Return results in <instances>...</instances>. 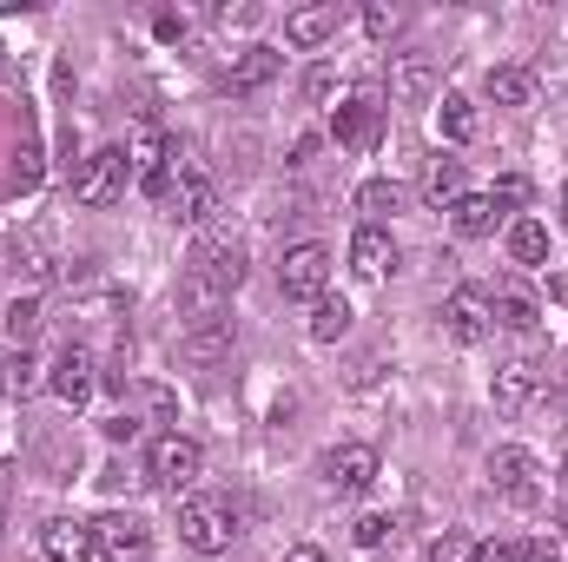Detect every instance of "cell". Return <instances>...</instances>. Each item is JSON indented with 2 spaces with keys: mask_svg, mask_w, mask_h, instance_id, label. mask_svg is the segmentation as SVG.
Masks as SVG:
<instances>
[{
  "mask_svg": "<svg viewBox=\"0 0 568 562\" xmlns=\"http://www.w3.org/2000/svg\"><path fill=\"white\" fill-rule=\"evenodd\" d=\"M245 284V245L232 232H205L179 272V311L199 324V318H225L232 291Z\"/></svg>",
  "mask_w": 568,
  "mask_h": 562,
  "instance_id": "1",
  "label": "cell"
},
{
  "mask_svg": "<svg viewBox=\"0 0 568 562\" xmlns=\"http://www.w3.org/2000/svg\"><path fill=\"white\" fill-rule=\"evenodd\" d=\"M239 536V510L225 496H185L179 503V543L199 550V556H225Z\"/></svg>",
  "mask_w": 568,
  "mask_h": 562,
  "instance_id": "2",
  "label": "cell"
},
{
  "mask_svg": "<svg viewBox=\"0 0 568 562\" xmlns=\"http://www.w3.org/2000/svg\"><path fill=\"white\" fill-rule=\"evenodd\" d=\"M126 185H133V159H126V145H100V152H87L80 165H73V199L80 205H120L126 199Z\"/></svg>",
  "mask_w": 568,
  "mask_h": 562,
  "instance_id": "3",
  "label": "cell"
},
{
  "mask_svg": "<svg viewBox=\"0 0 568 562\" xmlns=\"http://www.w3.org/2000/svg\"><path fill=\"white\" fill-rule=\"evenodd\" d=\"M483 470H489V483H496L503 503H516V510H536V503H542V463H536V450H523V443H496Z\"/></svg>",
  "mask_w": 568,
  "mask_h": 562,
  "instance_id": "4",
  "label": "cell"
},
{
  "mask_svg": "<svg viewBox=\"0 0 568 562\" xmlns=\"http://www.w3.org/2000/svg\"><path fill=\"white\" fill-rule=\"evenodd\" d=\"M199 470H205L199 436H185V430H159V436H152V450H145V476H152L159 490H192Z\"/></svg>",
  "mask_w": 568,
  "mask_h": 562,
  "instance_id": "5",
  "label": "cell"
},
{
  "mask_svg": "<svg viewBox=\"0 0 568 562\" xmlns=\"http://www.w3.org/2000/svg\"><path fill=\"white\" fill-rule=\"evenodd\" d=\"M384 120H390V100L364 87V93H351V100L331 107V140L351 145V152H371V145L384 140Z\"/></svg>",
  "mask_w": 568,
  "mask_h": 562,
  "instance_id": "6",
  "label": "cell"
},
{
  "mask_svg": "<svg viewBox=\"0 0 568 562\" xmlns=\"http://www.w3.org/2000/svg\"><path fill=\"white\" fill-rule=\"evenodd\" d=\"M126 159H133V185L152 192V199H165V185H172V159H179V145L165 140L152 120H140V133L126 145Z\"/></svg>",
  "mask_w": 568,
  "mask_h": 562,
  "instance_id": "7",
  "label": "cell"
},
{
  "mask_svg": "<svg viewBox=\"0 0 568 562\" xmlns=\"http://www.w3.org/2000/svg\"><path fill=\"white\" fill-rule=\"evenodd\" d=\"M443 331H449L456 344H483V338H496L489 291H483V284H456V291L443 298Z\"/></svg>",
  "mask_w": 568,
  "mask_h": 562,
  "instance_id": "8",
  "label": "cell"
},
{
  "mask_svg": "<svg viewBox=\"0 0 568 562\" xmlns=\"http://www.w3.org/2000/svg\"><path fill=\"white\" fill-rule=\"evenodd\" d=\"M278 291L297 298V304H317L331 291V252L324 245H291L278 259Z\"/></svg>",
  "mask_w": 568,
  "mask_h": 562,
  "instance_id": "9",
  "label": "cell"
},
{
  "mask_svg": "<svg viewBox=\"0 0 568 562\" xmlns=\"http://www.w3.org/2000/svg\"><path fill=\"white\" fill-rule=\"evenodd\" d=\"M93 543H100L106 562H145L152 556V523L133 516V510H106V516L93 523Z\"/></svg>",
  "mask_w": 568,
  "mask_h": 562,
  "instance_id": "10",
  "label": "cell"
},
{
  "mask_svg": "<svg viewBox=\"0 0 568 562\" xmlns=\"http://www.w3.org/2000/svg\"><path fill=\"white\" fill-rule=\"evenodd\" d=\"M317 470H324V483H331L337 496H357V490H371V476H377V450H371V443H331Z\"/></svg>",
  "mask_w": 568,
  "mask_h": 562,
  "instance_id": "11",
  "label": "cell"
},
{
  "mask_svg": "<svg viewBox=\"0 0 568 562\" xmlns=\"http://www.w3.org/2000/svg\"><path fill=\"white\" fill-rule=\"evenodd\" d=\"M172 219H185V225H205V212H212V179L199 172V165H185V159H172V185H165V199H159Z\"/></svg>",
  "mask_w": 568,
  "mask_h": 562,
  "instance_id": "12",
  "label": "cell"
},
{
  "mask_svg": "<svg viewBox=\"0 0 568 562\" xmlns=\"http://www.w3.org/2000/svg\"><path fill=\"white\" fill-rule=\"evenodd\" d=\"M351 272L357 279H390L397 272V239L384 232V225H357V239H351Z\"/></svg>",
  "mask_w": 568,
  "mask_h": 562,
  "instance_id": "13",
  "label": "cell"
},
{
  "mask_svg": "<svg viewBox=\"0 0 568 562\" xmlns=\"http://www.w3.org/2000/svg\"><path fill=\"white\" fill-rule=\"evenodd\" d=\"M40 550H47V562H93L100 556L93 523H80V516H53V523L40 530Z\"/></svg>",
  "mask_w": 568,
  "mask_h": 562,
  "instance_id": "14",
  "label": "cell"
},
{
  "mask_svg": "<svg viewBox=\"0 0 568 562\" xmlns=\"http://www.w3.org/2000/svg\"><path fill=\"white\" fill-rule=\"evenodd\" d=\"M93 384H100L93 351H87V344H67V351H60V364H53V398H60V404H87V398H93Z\"/></svg>",
  "mask_w": 568,
  "mask_h": 562,
  "instance_id": "15",
  "label": "cell"
},
{
  "mask_svg": "<svg viewBox=\"0 0 568 562\" xmlns=\"http://www.w3.org/2000/svg\"><path fill=\"white\" fill-rule=\"evenodd\" d=\"M489 311H496V324L503 331H536V318H542V304H536V291L516 279H503L489 291Z\"/></svg>",
  "mask_w": 568,
  "mask_h": 562,
  "instance_id": "16",
  "label": "cell"
},
{
  "mask_svg": "<svg viewBox=\"0 0 568 562\" xmlns=\"http://www.w3.org/2000/svg\"><path fill=\"white\" fill-rule=\"evenodd\" d=\"M337 0H317V7H297V13H284V40L291 47H324L331 33H337Z\"/></svg>",
  "mask_w": 568,
  "mask_h": 562,
  "instance_id": "17",
  "label": "cell"
},
{
  "mask_svg": "<svg viewBox=\"0 0 568 562\" xmlns=\"http://www.w3.org/2000/svg\"><path fill=\"white\" fill-rule=\"evenodd\" d=\"M489 398H496V411H523L529 398H536V364L529 358H509V364H496V378H489Z\"/></svg>",
  "mask_w": 568,
  "mask_h": 562,
  "instance_id": "18",
  "label": "cell"
},
{
  "mask_svg": "<svg viewBox=\"0 0 568 562\" xmlns=\"http://www.w3.org/2000/svg\"><path fill=\"white\" fill-rule=\"evenodd\" d=\"M232 338H239L232 318H199V324L185 331V358H192V364H219V358L232 351Z\"/></svg>",
  "mask_w": 568,
  "mask_h": 562,
  "instance_id": "19",
  "label": "cell"
},
{
  "mask_svg": "<svg viewBox=\"0 0 568 562\" xmlns=\"http://www.w3.org/2000/svg\"><path fill=\"white\" fill-rule=\"evenodd\" d=\"M272 73H278V47H245V53L232 60V73H225V87H232V93H258Z\"/></svg>",
  "mask_w": 568,
  "mask_h": 562,
  "instance_id": "20",
  "label": "cell"
},
{
  "mask_svg": "<svg viewBox=\"0 0 568 562\" xmlns=\"http://www.w3.org/2000/svg\"><path fill=\"white\" fill-rule=\"evenodd\" d=\"M483 93H489L496 107H536V73H529V67H489Z\"/></svg>",
  "mask_w": 568,
  "mask_h": 562,
  "instance_id": "21",
  "label": "cell"
},
{
  "mask_svg": "<svg viewBox=\"0 0 568 562\" xmlns=\"http://www.w3.org/2000/svg\"><path fill=\"white\" fill-rule=\"evenodd\" d=\"M476 127H483V120H476V100H463V93H443V100H436V133L449 145H469Z\"/></svg>",
  "mask_w": 568,
  "mask_h": 562,
  "instance_id": "22",
  "label": "cell"
},
{
  "mask_svg": "<svg viewBox=\"0 0 568 562\" xmlns=\"http://www.w3.org/2000/svg\"><path fill=\"white\" fill-rule=\"evenodd\" d=\"M429 87H436V67H429V53H390V93H404V100H424Z\"/></svg>",
  "mask_w": 568,
  "mask_h": 562,
  "instance_id": "23",
  "label": "cell"
},
{
  "mask_svg": "<svg viewBox=\"0 0 568 562\" xmlns=\"http://www.w3.org/2000/svg\"><path fill=\"white\" fill-rule=\"evenodd\" d=\"M424 199L436 205V212H449L456 199H463V159H429V172H424Z\"/></svg>",
  "mask_w": 568,
  "mask_h": 562,
  "instance_id": "24",
  "label": "cell"
},
{
  "mask_svg": "<svg viewBox=\"0 0 568 562\" xmlns=\"http://www.w3.org/2000/svg\"><path fill=\"white\" fill-rule=\"evenodd\" d=\"M357 212H371L364 225L397 219V212H404V185H397V179H364V185H357Z\"/></svg>",
  "mask_w": 568,
  "mask_h": 562,
  "instance_id": "25",
  "label": "cell"
},
{
  "mask_svg": "<svg viewBox=\"0 0 568 562\" xmlns=\"http://www.w3.org/2000/svg\"><path fill=\"white\" fill-rule=\"evenodd\" d=\"M449 219H456L463 239H489V232H496V205H489V192H463V199L449 205Z\"/></svg>",
  "mask_w": 568,
  "mask_h": 562,
  "instance_id": "26",
  "label": "cell"
},
{
  "mask_svg": "<svg viewBox=\"0 0 568 562\" xmlns=\"http://www.w3.org/2000/svg\"><path fill=\"white\" fill-rule=\"evenodd\" d=\"M509 259L536 272V265L549 259V225H542V219H516V225H509Z\"/></svg>",
  "mask_w": 568,
  "mask_h": 562,
  "instance_id": "27",
  "label": "cell"
},
{
  "mask_svg": "<svg viewBox=\"0 0 568 562\" xmlns=\"http://www.w3.org/2000/svg\"><path fill=\"white\" fill-rule=\"evenodd\" d=\"M344 331H351V304L324 291V298L311 304V338H317V344H331V338H344Z\"/></svg>",
  "mask_w": 568,
  "mask_h": 562,
  "instance_id": "28",
  "label": "cell"
},
{
  "mask_svg": "<svg viewBox=\"0 0 568 562\" xmlns=\"http://www.w3.org/2000/svg\"><path fill=\"white\" fill-rule=\"evenodd\" d=\"M0 391H7V398L40 391V364H33V351H7V364H0Z\"/></svg>",
  "mask_w": 568,
  "mask_h": 562,
  "instance_id": "29",
  "label": "cell"
},
{
  "mask_svg": "<svg viewBox=\"0 0 568 562\" xmlns=\"http://www.w3.org/2000/svg\"><path fill=\"white\" fill-rule=\"evenodd\" d=\"M404 20H410V7H397V0H371V7H364V33H371V40L404 33Z\"/></svg>",
  "mask_w": 568,
  "mask_h": 562,
  "instance_id": "30",
  "label": "cell"
},
{
  "mask_svg": "<svg viewBox=\"0 0 568 562\" xmlns=\"http://www.w3.org/2000/svg\"><path fill=\"white\" fill-rule=\"evenodd\" d=\"M33 331H40V298H13V304H7V338L27 351V344H33Z\"/></svg>",
  "mask_w": 568,
  "mask_h": 562,
  "instance_id": "31",
  "label": "cell"
},
{
  "mask_svg": "<svg viewBox=\"0 0 568 562\" xmlns=\"http://www.w3.org/2000/svg\"><path fill=\"white\" fill-rule=\"evenodd\" d=\"M529 192H536V185H529L523 172H503L496 192H489V205H496V212H516V205H529Z\"/></svg>",
  "mask_w": 568,
  "mask_h": 562,
  "instance_id": "32",
  "label": "cell"
},
{
  "mask_svg": "<svg viewBox=\"0 0 568 562\" xmlns=\"http://www.w3.org/2000/svg\"><path fill=\"white\" fill-rule=\"evenodd\" d=\"M476 556V543H463V536H436L429 543V562H469Z\"/></svg>",
  "mask_w": 568,
  "mask_h": 562,
  "instance_id": "33",
  "label": "cell"
},
{
  "mask_svg": "<svg viewBox=\"0 0 568 562\" xmlns=\"http://www.w3.org/2000/svg\"><path fill=\"white\" fill-rule=\"evenodd\" d=\"M152 33H159V40H185V33H192V20L165 7V13H152Z\"/></svg>",
  "mask_w": 568,
  "mask_h": 562,
  "instance_id": "34",
  "label": "cell"
},
{
  "mask_svg": "<svg viewBox=\"0 0 568 562\" xmlns=\"http://www.w3.org/2000/svg\"><path fill=\"white\" fill-rule=\"evenodd\" d=\"M351 536H357L364 550H377V543L390 536V516H357V530H351Z\"/></svg>",
  "mask_w": 568,
  "mask_h": 562,
  "instance_id": "35",
  "label": "cell"
},
{
  "mask_svg": "<svg viewBox=\"0 0 568 562\" xmlns=\"http://www.w3.org/2000/svg\"><path fill=\"white\" fill-rule=\"evenodd\" d=\"M523 562H562V536H536V543L523 550Z\"/></svg>",
  "mask_w": 568,
  "mask_h": 562,
  "instance_id": "36",
  "label": "cell"
},
{
  "mask_svg": "<svg viewBox=\"0 0 568 562\" xmlns=\"http://www.w3.org/2000/svg\"><path fill=\"white\" fill-rule=\"evenodd\" d=\"M469 562H523V550H516V543H476Z\"/></svg>",
  "mask_w": 568,
  "mask_h": 562,
  "instance_id": "37",
  "label": "cell"
},
{
  "mask_svg": "<svg viewBox=\"0 0 568 562\" xmlns=\"http://www.w3.org/2000/svg\"><path fill=\"white\" fill-rule=\"evenodd\" d=\"M106 436H113V443H133V436H140V418H133V411H120V418H106Z\"/></svg>",
  "mask_w": 568,
  "mask_h": 562,
  "instance_id": "38",
  "label": "cell"
},
{
  "mask_svg": "<svg viewBox=\"0 0 568 562\" xmlns=\"http://www.w3.org/2000/svg\"><path fill=\"white\" fill-rule=\"evenodd\" d=\"M7 510H13V463H0V530H7Z\"/></svg>",
  "mask_w": 568,
  "mask_h": 562,
  "instance_id": "39",
  "label": "cell"
},
{
  "mask_svg": "<svg viewBox=\"0 0 568 562\" xmlns=\"http://www.w3.org/2000/svg\"><path fill=\"white\" fill-rule=\"evenodd\" d=\"M304 93H311V100H324V93H331V67H311V80H304Z\"/></svg>",
  "mask_w": 568,
  "mask_h": 562,
  "instance_id": "40",
  "label": "cell"
},
{
  "mask_svg": "<svg viewBox=\"0 0 568 562\" xmlns=\"http://www.w3.org/2000/svg\"><path fill=\"white\" fill-rule=\"evenodd\" d=\"M284 562H331L317 543H297V550H284Z\"/></svg>",
  "mask_w": 568,
  "mask_h": 562,
  "instance_id": "41",
  "label": "cell"
},
{
  "mask_svg": "<svg viewBox=\"0 0 568 562\" xmlns=\"http://www.w3.org/2000/svg\"><path fill=\"white\" fill-rule=\"evenodd\" d=\"M562 225H568V185H562Z\"/></svg>",
  "mask_w": 568,
  "mask_h": 562,
  "instance_id": "42",
  "label": "cell"
},
{
  "mask_svg": "<svg viewBox=\"0 0 568 562\" xmlns=\"http://www.w3.org/2000/svg\"><path fill=\"white\" fill-rule=\"evenodd\" d=\"M562 543H568V503H562Z\"/></svg>",
  "mask_w": 568,
  "mask_h": 562,
  "instance_id": "43",
  "label": "cell"
},
{
  "mask_svg": "<svg viewBox=\"0 0 568 562\" xmlns=\"http://www.w3.org/2000/svg\"><path fill=\"white\" fill-rule=\"evenodd\" d=\"M562 404H568V384H562Z\"/></svg>",
  "mask_w": 568,
  "mask_h": 562,
  "instance_id": "44",
  "label": "cell"
}]
</instances>
